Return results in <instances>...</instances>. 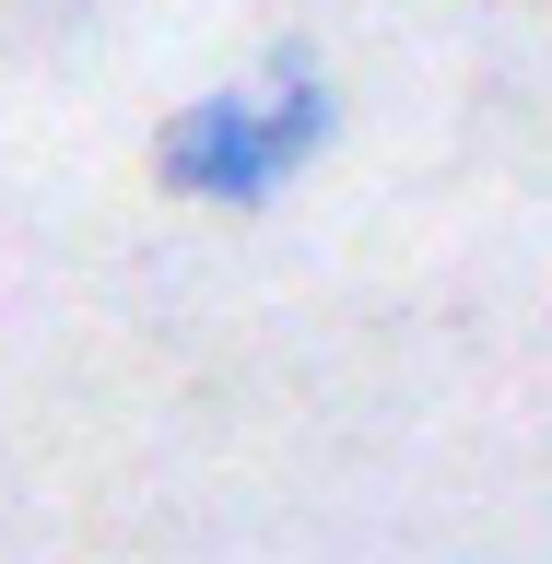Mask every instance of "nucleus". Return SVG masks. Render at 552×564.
Returning <instances> with one entry per match:
<instances>
[{
    "label": "nucleus",
    "instance_id": "1",
    "mask_svg": "<svg viewBox=\"0 0 552 564\" xmlns=\"http://www.w3.org/2000/svg\"><path fill=\"white\" fill-rule=\"evenodd\" d=\"M329 141H342V83L317 70V47H271V83H224V95L176 106L165 130H153V176H165L176 200L259 212Z\"/></svg>",
    "mask_w": 552,
    "mask_h": 564
}]
</instances>
